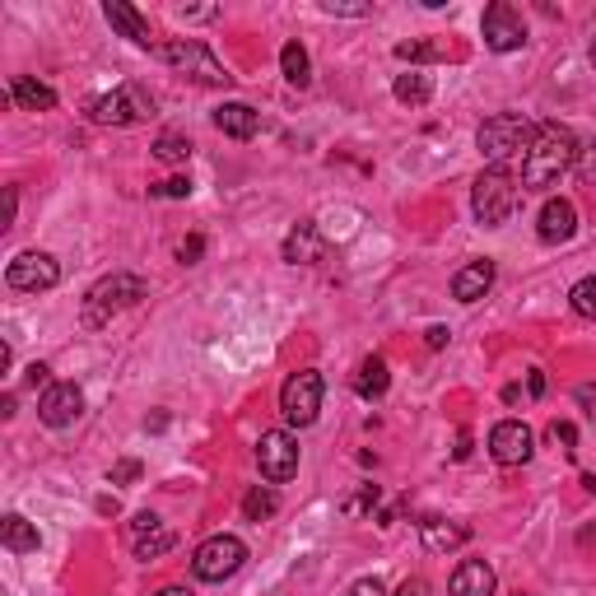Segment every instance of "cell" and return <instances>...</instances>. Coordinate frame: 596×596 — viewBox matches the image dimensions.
Returning <instances> with one entry per match:
<instances>
[{
    "instance_id": "21",
    "label": "cell",
    "mask_w": 596,
    "mask_h": 596,
    "mask_svg": "<svg viewBox=\"0 0 596 596\" xmlns=\"http://www.w3.org/2000/svg\"><path fill=\"white\" fill-rule=\"evenodd\" d=\"M420 531H424V550H434V555L461 550V545L471 541V527H461V522H443V517H424Z\"/></svg>"
},
{
    "instance_id": "10",
    "label": "cell",
    "mask_w": 596,
    "mask_h": 596,
    "mask_svg": "<svg viewBox=\"0 0 596 596\" xmlns=\"http://www.w3.org/2000/svg\"><path fill=\"white\" fill-rule=\"evenodd\" d=\"M257 466H261V475H266L271 485L294 480V475H298V438L289 434V429H271V434H261Z\"/></svg>"
},
{
    "instance_id": "14",
    "label": "cell",
    "mask_w": 596,
    "mask_h": 596,
    "mask_svg": "<svg viewBox=\"0 0 596 596\" xmlns=\"http://www.w3.org/2000/svg\"><path fill=\"white\" fill-rule=\"evenodd\" d=\"M280 257H285L289 266H317V261L326 257V238H322V229H317L312 219H298L294 229L285 233V247H280Z\"/></svg>"
},
{
    "instance_id": "15",
    "label": "cell",
    "mask_w": 596,
    "mask_h": 596,
    "mask_svg": "<svg viewBox=\"0 0 596 596\" xmlns=\"http://www.w3.org/2000/svg\"><path fill=\"white\" fill-rule=\"evenodd\" d=\"M536 233H541V243H569L573 233H578V210H573V201H564V196H550V201L541 205Z\"/></svg>"
},
{
    "instance_id": "34",
    "label": "cell",
    "mask_w": 596,
    "mask_h": 596,
    "mask_svg": "<svg viewBox=\"0 0 596 596\" xmlns=\"http://www.w3.org/2000/svg\"><path fill=\"white\" fill-rule=\"evenodd\" d=\"M108 480L112 485H131V480H140V461H117L108 471Z\"/></svg>"
},
{
    "instance_id": "8",
    "label": "cell",
    "mask_w": 596,
    "mask_h": 596,
    "mask_svg": "<svg viewBox=\"0 0 596 596\" xmlns=\"http://www.w3.org/2000/svg\"><path fill=\"white\" fill-rule=\"evenodd\" d=\"M149 112H154V103H149L145 89H136V84L112 89V94H98L94 103H89V117H94L98 126H136V122H145Z\"/></svg>"
},
{
    "instance_id": "30",
    "label": "cell",
    "mask_w": 596,
    "mask_h": 596,
    "mask_svg": "<svg viewBox=\"0 0 596 596\" xmlns=\"http://www.w3.org/2000/svg\"><path fill=\"white\" fill-rule=\"evenodd\" d=\"M396 56L401 61H443L447 47L443 42H396Z\"/></svg>"
},
{
    "instance_id": "20",
    "label": "cell",
    "mask_w": 596,
    "mask_h": 596,
    "mask_svg": "<svg viewBox=\"0 0 596 596\" xmlns=\"http://www.w3.org/2000/svg\"><path fill=\"white\" fill-rule=\"evenodd\" d=\"M215 126L233 140H252L261 136V112L247 103H224V108H215Z\"/></svg>"
},
{
    "instance_id": "42",
    "label": "cell",
    "mask_w": 596,
    "mask_h": 596,
    "mask_svg": "<svg viewBox=\"0 0 596 596\" xmlns=\"http://www.w3.org/2000/svg\"><path fill=\"white\" fill-rule=\"evenodd\" d=\"M452 457H457V461H466V457H471V434H466V429H461V434H457V447H452Z\"/></svg>"
},
{
    "instance_id": "27",
    "label": "cell",
    "mask_w": 596,
    "mask_h": 596,
    "mask_svg": "<svg viewBox=\"0 0 596 596\" xmlns=\"http://www.w3.org/2000/svg\"><path fill=\"white\" fill-rule=\"evenodd\" d=\"M131 545H136V559H145V564H149V559L168 555V550L177 545V536L168 527H159V531H149V536H140V541H131Z\"/></svg>"
},
{
    "instance_id": "45",
    "label": "cell",
    "mask_w": 596,
    "mask_h": 596,
    "mask_svg": "<svg viewBox=\"0 0 596 596\" xmlns=\"http://www.w3.org/2000/svg\"><path fill=\"white\" fill-rule=\"evenodd\" d=\"M154 596H191V592H187V587H159Z\"/></svg>"
},
{
    "instance_id": "16",
    "label": "cell",
    "mask_w": 596,
    "mask_h": 596,
    "mask_svg": "<svg viewBox=\"0 0 596 596\" xmlns=\"http://www.w3.org/2000/svg\"><path fill=\"white\" fill-rule=\"evenodd\" d=\"M489 289H494V261L489 257L471 261V266H461V271L452 275V298H457V303H480Z\"/></svg>"
},
{
    "instance_id": "22",
    "label": "cell",
    "mask_w": 596,
    "mask_h": 596,
    "mask_svg": "<svg viewBox=\"0 0 596 596\" xmlns=\"http://www.w3.org/2000/svg\"><path fill=\"white\" fill-rule=\"evenodd\" d=\"M387 387H392V373H387V359H364L359 364V373H354V392L364 396V401H382L387 396Z\"/></svg>"
},
{
    "instance_id": "17",
    "label": "cell",
    "mask_w": 596,
    "mask_h": 596,
    "mask_svg": "<svg viewBox=\"0 0 596 596\" xmlns=\"http://www.w3.org/2000/svg\"><path fill=\"white\" fill-rule=\"evenodd\" d=\"M494 569H489L485 559H461L457 569H452V583L447 592L452 596H494Z\"/></svg>"
},
{
    "instance_id": "4",
    "label": "cell",
    "mask_w": 596,
    "mask_h": 596,
    "mask_svg": "<svg viewBox=\"0 0 596 596\" xmlns=\"http://www.w3.org/2000/svg\"><path fill=\"white\" fill-rule=\"evenodd\" d=\"M471 210L475 219L485 224V229H499V224H508L517 210V182L508 168H485V173L475 177L471 187Z\"/></svg>"
},
{
    "instance_id": "3",
    "label": "cell",
    "mask_w": 596,
    "mask_h": 596,
    "mask_svg": "<svg viewBox=\"0 0 596 596\" xmlns=\"http://www.w3.org/2000/svg\"><path fill=\"white\" fill-rule=\"evenodd\" d=\"M531 136H536V126H531L527 117H517V112H494V117L480 122L475 145H480V154H485L494 168H508V159H522V154H527Z\"/></svg>"
},
{
    "instance_id": "6",
    "label": "cell",
    "mask_w": 596,
    "mask_h": 596,
    "mask_svg": "<svg viewBox=\"0 0 596 596\" xmlns=\"http://www.w3.org/2000/svg\"><path fill=\"white\" fill-rule=\"evenodd\" d=\"M247 559V545L238 536H210V541L196 545V555H191V573L201 578V583H224L233 573L243 569Z\"/></svg>"
},
{
    "instance_id": "47",
    "label": "cell",
    "mask_w": 596,
    "mask_h": 596,
    "mask_svg": "<svg viewBox=\"0 0 596 596\" xmlns=\"http://www.w3.org/2000/svg\"><path fill=\"white\" fill-rule=\"evenodd\" d=\"M517 596H531V592H517Z\"/></svg>"
},
{
    "instance_id": "18",
    "label": "cell",
    "mask_w": 596,
    "mask_h": 596,
    "mask_svg": "<svg viewBox=\"0 0 596 596\" xmlns=\"http://www.w3.org/2000/svg\"><path fill=\"white\" fill-rule=\"evenodd\" d=\"M103 14H108V24L122 33V38H131L136 47H154V33H149V19L136 10V5H126V0H108L103 5Z\"/></svg>"
},
{
    "instance_id": "40",
    "label": "cell",
    "mask_w": 596,
    "mask_h": 596,
    "mask_svg": "<svg viewBox=\"0 0 596 596\" xmlns=\"http://www.w3.org/2000/svg\"><path fill=\"white\" fill-rule=\"evenodd\" d=\"M345 596H387V592H382V583H378V578H359V583H354Z\"/></svg>"
},
{
    "instance_id": "9",
    "label": "cell",
    "mask_w": 596,
    "mask_h": 596,
    "mask_svg": "<svg viewBox=\"0 0 596 596\" xmlns=\"http://www.w3.org/2000/svg\"><path fill=\"white\" fill-rule=\"evenodd\" d=\"M480 33H485L489 52H517V47L527 42V19H522V10H517V5H508V0H494V5L485 10V19H480Z\"/></svg>"
},
{
    "instance_id": "1",
    "label": "cell",
    "mask_w": 596,
    "mask_h": 596,
    "mask_svg": "<svg viewBox=\"0 0 596 596\" xmlns=\"http://www.w3.org/2000/svg\"><path fill=\"white\" fill-rule=\"evenodd\" d=\"M573 163H578V140H573V131L559 122H541L527 145V154H522V187L527 191L559 187V177L569 173Z\"/></svg>"
},
{
    "instance_id": "44",
    "label": "cell",
    "mask_w": 596,
    "mask_h": 596,
    "mask_svg": "<svg viewBox=\"0 0 596 596\" xmlns=\"http://www.w3.org/2000/svg\"><path fill=\"white\" fill-rule=\"evenodd\" d=\"M527 392H531V396L545 392V373H531V378H527Z\"/></svg>"
},
{
    "instance_id": "5",
    "label": "cell",
    "mask_w": 596,
    "mask_h": 596,
    "mask_svg": "<svg viewBox=\"0 0 596 596\" xmlns=\"http://www.w3.org/2000/svg\"><path fill=\"white\" fill-rule=\"evenodd\" d=\"M154 52L168 61L173 70H182V75H191L196 84H229L233 75L224 66H219V56L205 47V42H196V38H177V42H163V47H154Z\"/></svg>"
},
{
    "instance_id": "43",
    "label": "cell",
    "mask_w": 596,
    "mask_h": 596,
    "mask_svg": "<svg viewBox=\"0 0 596 596\" xmlns=\"http://www.w3.org/2000/svg\"><path fill=\"white\" fill-rule=\"evenodd\" d=\"M424 340H429V350H443V345H447V326H429V336H424Z\"/></svg>"
},
{
    "instance_id": "31",
    "label": "cell",
    "mask_w": 596,
    "mask_h": 596,
    "mask_svg": "<svg viewBox=\"0 0 596 596\" xmlns=\"http://www.w3.org/2000/svg\"><path fill=\"white\" fill-rule=\"evenodd\" d=\"M573 173H578V182H583V187H596V140L578 149V163H573Z\"/></svg>"
},
{
    "instance_id": "19",
    "label": "cell",
    "mask_w": 596,
    "mask_h": 596,
    "mask_svg": "<svg viewBox=\"0 0 596 596\" xmlns=\"http://www.w3.org/2000/svg\"><path fill=\"white\" fill-rule=\"evenodd\" d=\"M10 103L24 112H52L56 108V89L52 84L33 80V75H14L10 80Z\"/></svg>"
},
{
    "instance_id": "46",
    "label": "cell",
    "mask_w": 596,
    "mask_h": 596,
    "mask_svg": "<svg viewBox=\"0 0 596 596\" xmlns=\"http://www.w3.org/2000/svg\"><path fill=\"white\" fill-rule=\"evenodd\" d=\"M587 56H592V66H596V42H592V52H587Z\"/></svg>"
},
{
    "instance_id": "24",
    "label": "cell",
    "mask_w": 596,
    "mask_h": 596,
    "mask_svg": "<svg viewBox=\"0 0 596 596\" xmlns=\"http://www.w3.org/2000/svg\"><path fill=\"white\" fill-rule=\"evenodd\" d=\"M280 70H285V80L294 84V89H308L312 61H308V52H303V42H285V47H280Z\"/></svg>"
},
{
    "instance_id": "36",
    "label": "cell",
    "mask_w": 596,
    "mask_h": 596,
    "mask_svg": "<svg viewBox=\"0 0 596 596\" xmlns=\"http://www.w3.org/2000/svg\"><path fill=\"white\" fill-rule=\"evenodd\" d=\"M201 252H205V238H201V233H191L187 243L177 247V257L187 261V266H191V261H201Z\"/></svg>"
},
{
    "instance_id": "29",
    "label": "cell",
    "mask_w": 596,
    "mask_h": 596,
    "mask_svg": "<svg viewBox=\"0 0 596 596\" xmlns=\"http://www.w3.org/2000/svg\"><path fill=\"white\" fill-rule=\"evenodd\" d=\"M154 159L159 163H187L191 159V140L187 136H159L154 140Z\"/></svg>"
},
{
    "instance_id": "2",
    "label": "cell",
    "mask_w": 596,
    "mask_h": 596,
    "mask_svg": "<svg viewBox=\"0 0 596 596\" xmlns=\"http://www.w3.org/2000/svg\"><path fill=\"white\" fill-rule=\"evenodd\" d=\"M149 294V285L140 280V275H131V271H112L108 280H98L89 294H84V326H108L117 312H126V308H136L140 298Z\"/></svg>"
},
{
    "instance_id": "7",
    "label": "cell",
    "mask_w": 596,
    "mask_h": 596,
    "mask_svg": "<svg viewBox=\"0 0 596 596\" xmlns=\"http://www.w3.org/2000/svg\"><path fill=\"white\" fill-rule=\"evenodd\" d=\"M280 410H285L289 424L308 429V424L317 420V410H322V373H317V368L289 373L285 387H280Z\"/></svg>"
},
{
    "instance_id": "23",
    "label": "cell",
    "mask_w": 596,
    "mask_h": 596,
    "mask_svg": "<svg viewBox=\"0 0 596 596\" xmlns=\"http://www.w3.org/2000/svg\"><path fill=\"white\" fill-rule=\"evenodd\" d=\"M0 541H5V550H14V555H28V550H38L42 545V536H38V527H33L28 517L10 513L5 522H0Z\"/></svg>"
},
{
    "instance_id": "28",
    "label": "cell",
    "mask_w": 596,
    "mask_h": 596,
    "mask_svg": "<svg viewBox=\"0 0 596 596\" xmlns=\"http://www.w3.org/2000/svg\"><path fill=\"white\" fill-rule=\"evenodd\" d=\"M569 303L578 317H587V322H596V275H587V280H578V285L569 289Z\"/></svg>"
},
{
    "instance_id": "33",
    "label": "cell",
    "mask_w": 596,
    "mask_h": 596,
    "mask_svg": "<svg viewBox=\"0 0 596 596\" xmlns=\"http://www.w3.org/2000/svg\"><path fill=\"white\" fill-rule=\"evenodd\" d=\"M550 443H559L564 452H573V447H578V429H573L569 420H555L550 424Z\"/></svg>"
},
{
    "instance_id": "41",
    "label": "cell",
    "mask_w": 596,
    "mask_h": 596,
    "mask_svg": "<svg viewBox=\"0 0 596 596\" xmlns=\"http://www.w3.org/2000/svg\"><path fill=\"white\" fill-rule=\"evenodd\" d=\"M396 596H429V583L424 578H406V583L396 587Z\"/></svg>"
},
{
    "instance_id": "35",
    "label": "cell",
    "mask_w": 596,
    "mask_h": 596,
    "mask_svg": "<svg viewBox=\"0 0 596 596\" xmlns=\"http://www.w3.org/2000/svg\"><path fill=\"white\" fill-rule=\"evenodd\" d=\"M322 14H354V19H364V14H373V5H340V0H322Z\"/></svg>"
},
{
    "instance_id": "32",
    "label": "cell",
    "mask_w": 596,
    "mask_h": 596,
    "mask_svg": "<svg viewBox=\"0 0 596 596\" xmlns=\"http://www.w3.org/2000/svg\"><path fill=\"white\" fill-rule=\"evenodd\" d=\"M154 196H168V201H187L191 196V177H168V182H159V187H149Z\"/></svg>"
},
{
    "instance_id": "26",
    "label": "cell",
    "mask_w": 596,
    "mask_h": 596,
    "mask_svg": "<svg viewBox=\"0 0 596 596\" xmlns=\"http://www.w3.org/2000/svg\"><path fill=\"white\" fill-rule=\"evenodd\" d=\"M275 508H280V499H275L271 485H252L243 494V517H247V522H266Z\"/></svg>"
},
{
    "instance_id": "37",
    "label": "cell",
    "mask_w": 596,
    "mask_h": 596,
    "mask_svg": "<svg viewBox=\"0 0 596 596\" xmlns=\"http://www.w3.org/2000/svg\"><path fill=\"white\" fill-rule=\"evenodd\" d=\"M159 527H163V522L154 513H140L136 522H131V541H140V536H149V531H159Z\"/></svg>"
},
{
    "instance_id": "25",
    "label": "cell",
    "mask_w": 596,
    "mask_h": 596,
    "mask_svg": "<svg viewBox=\"0 0 596 596\" xmlns=\"http://www.w3.org/2000/svg\"><path fill=\"white\" fill-rule=\"evenodd\" d=\"M392 94H396V103L420 108V103H429V98H434V80H429V75H420V70H410V75H396Z\"/></svg>"
},
{
    "instance_id": "12",
    "label": "cell",
    "mask_w": 596,
    "mask_h": 596,
    "mask_svg": "<svg viewBox=\"0 0 596 596\" xmlns=\"http://www.w3.org/2000/svg\"><path fill=\"white\" fill-rule=\"evenodd\" d=\"M531 452H536V434L522 420H503L489 429V457L499 466H527Z\"/></svg>"
},
{
    "instance_id": "38",
    "label": "cell",
    "mask_w": 596,
    "mask_h": 596,
    "mask_svg": "<svg viewBox=\"0 0 596 596\" xmlns=\"http://www.w3.org/2000/svg\"><path fill=\"white\" fill-rule=\"evenodd\" d=\"M364 508H378V485H368L359 499H350L345 503V513H364Z\"/></svg>"
},
{
    "instance_id": "13",
    "label": "cell",
    "mask_w": 596,
    "mask_h": 596,
    "mask_svg": "<svg viewBox=\"0 0 596 596\" xmlns=\"http://www.w3.org/2000/svg\"><path fill=\"white\" fill-rule=\"evenodd\" d=\"M80 415H84V392L75 387V382H52V387L42 392L38 420L47 424V429H70Z\"/></svg>"
},
{
    "instance_id": "39",
    "label": "cell",
    "mask_w": 596,
    "mask_h": 596,
    "mask_svg": "<svg viewBox=\"0 0 596 596\" xmlns=\"http://www.w3.org/2000/svg\"><path fill=\"white\" fill-rule=\"evenodd\" d=\"M47 378H52V368H47V364H28V368H24V382H28V387H52Z\"/></svg>"
},
{
    "instance_id": "11",
    "label": "cell",
    "mask_w": 596,
    "mask_h": 596,
    "mask_svg": "<svg viewBox=\"0 0 596 596\" xmlns=\"http://www.w3.org/2000/svg\"><path fill=\"white\" fill-rule=\"evenodd\" d=\"M5 280H10V289H19V294H42V289H52L56 280H61V266H56V257H47V252H19V257L5 266Z\"/></svg>"
}]
</instances>
